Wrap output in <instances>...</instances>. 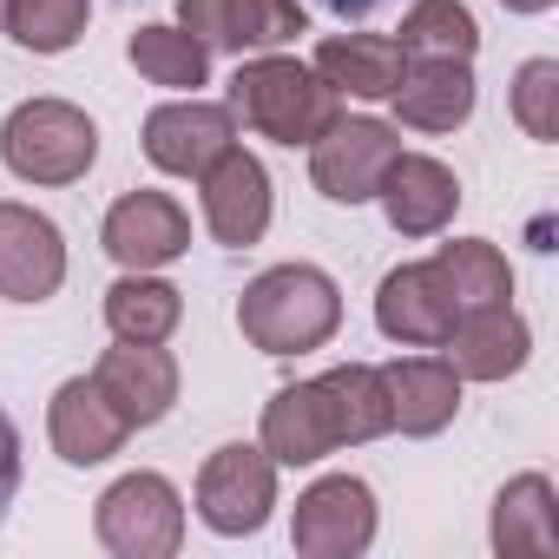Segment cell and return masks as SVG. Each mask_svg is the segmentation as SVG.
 <instances>
[{
	"label": "cell",
	"instance_id": "6da1fadb",
	"mask_svg": "<svg viewBox=\"0 0 559 559\" xmlns=\"http://www.w3.org/2000/svg\"><path fill=\"white\" fill-rule=\"evenodd\" d=\"M237 330L263 356H310L343 330V290L317 263H276L237 297Z\"/></svg>",
	"mask_w": 559,
	"mask_h": 559
},
{
	"label": "cell",
	"instance_id": "7a4b0ae2",
	"mask_svg": "<svg viewBox=\"0 0 559 559\" xmlns=\"http://www.w3.org/2000/svg\"><path fill=\"white\" fill-rule=\"evenodd\" d=\"M230 112H237L250 132L276 139V145H317V139L336 126L343 93H336L317 67H304V60H290V53H257V60H243L237 80H230Z\"/></svg>",
	"mask_w": 559,
	"mask_h": 559
},
{
	"label": "cell",
	"instance_id": "3957f363",
	"mask_svg": "<svg viewBox=\"0 0 559 559\" xmlns=\"http://www.w3.org/2000/svg\"><path fill=\"white\" fill-rule=\"evenodd\" d=\"M0 158L21 185H80L99 158V126L67 99H27L0 126Z\"/></svg>",
	"mask_w": 559,
	"mask_h": 559
},
{
	"label": "cell",
	"instance_id": "277c9868",
	"mask_svg": "<svg viewBox=\"0 0 559 559\" xmlns=\"http://www.w3.org/2000/svg\"><path fill=\"white\" fill-rule=\"evenodd\" d=\"M93 533L112 559H171L185 539V500L165 474H126L99 493Z\"/></svg>",
	"mask_w": 559,
	"mask_h": 559
},
{
	"label": "cell",
	"instance_id": "5b68a950",
	"mask_svg": "<svg viewBox=\"0 0 559 559\" xmlns=\"http://www.w3.org/2000/svg\"><path fill=\"white\" fill-rule=\"evenodd\" d=\"M376 487L356 474H323L317 487L297 493L290 513V546L304 559H356L376 546Z\"/></svg>",
	"mask_w": 559,
	"mask_h": 559
},
{
	"label": "cell",
	"instance_id": "8992f818",
	"mask_svg": "<svg viewBox=\"0 0 559 559\" xmlns=\"http://www.w3.org/2000/svg\"><path fill=\"white\" fill-rule=\"evenodd\" d=\"M270 507H276V461H270L263 448L230 441V448H217V454L198 467V520H204L211 533L250 539V533H263Z\"/></svg>",
	"mask_w": 559,
	"mask_h": 559
},
{
	"label": "cell",
	"instance_id": "52a82bcc",
	"mask_svg": "<svg viewBox=\"0 0 559 559\" xmlns=\"http://www.w3.org/2000/svg\"><path fill=\"white\" fill-rule=\"evenodd\" d=\"M395 158H402L395 126H382V119H343L336 112V126L310 145V178H317V191L330 204H369L382 191V178H389Z\"/></svg>",
	"mask_w": 559,
	"mask_h": 559
},
{
	"label": "cell",
	"instance_id": "ba28073f",
	"mask_svg": "<svg viewBox=\"0 0 559 559\" xmlns=\"http://www.w3.org/2000/svg\"><path fill=\"white\" fill-rule=\"evenodd\" d=\"M178 27L204 53H270L297 34H310V14L297 0H178Z\"/></svg>",
	"mask_w": 559,
	"mask_h": 559
},
{
	"label": "cell",
	"instance_id": "9c48e42d",
	"mask_svg": "<svg viewBox=\"0 0 559 559\" xmlns=\"http://www.w3.org/2000/svg\"><path fill=\"white\" fill-rule=\"evenodd\" d=\"M67 284V237L47 211L0 198V297L8 304H47Z\"/></svg>",
	"mask_w": 559,
	"mask_h": 559
},
{
	"label": "cell",
	"instance_id": "30bf717a",
	"mask_svg": "<svg viewBox=\"0 0 559 559\" xmlns=\"http://www.w3.org/2000/svg\"><path fill=\"white\" fill-rule=\"evenodd\" d=\"M145 158L171 178H198L211 158H224L237 145V112L217 106V99H171V106H152L145 112V132H139Z\"/></svg>",
	"mask_w": 559,
	"mask_h": 559
},
{
	"label": "cell",
	"instance_id": "8fae6325",
	"mask_svg": "<svg viewBox=\"0 0 559 559\" xmlns=\"http://www.w3.org/2000/svg\"><path fill=\"white\" fill-rule=\"evenodd\" d=\"M99 243L119 270H165L191 250V217L171 191H126L106 224H99Z\"/></svg>",
	"mask_w": 559,
	"mask_h": 559
},
{
	"label": "cell",
	"instance_id": "7c38bea8",
	"mask_svg": "<svg viewBox=\"0 0 559 559\" xmlns=\"http://www.w3.org/2000/svg\"><path fill=\"white\" fill-rule=\"evenodd\" d=\"M454 317H461V304L448 290V276L435 270V257L389 270L382 290H376V330L389 343H402V349H441Z\"/></svg>",
	"mask_w": 559,
	"mask_h": 559
},
{
	"label": "cell",
	"instance_id": "4fadbf2b",
	"mask_svg": "<svg viewBox=\"0 0 559 559\" xmlns=\"http://www.w3.org/2000/svg\"><path fill=\"white\" fill-rule=\"evenodd\" d=\"M198 191H204V224L224 250H250L263 243L270 230V171L250 158V152H224L198 171Z\"/></svg>",
	"mask_w": 559,
	"mask_h": 559
},
{
	"label": "cell",
	"instance_id": "5bb4252c",
	"mask_svg": "<svg viewBox=\"0 0 559 559\" xmlns=\"http://www.w3.org/2000/svg\"><path fill=\"white\" fill-rule=\"evenodd\" d=\"M448 362L461 382H507L526 369L533 356V330L513 304H480V310H461L454 330H448Z\"/></svg>",
	"mask_w": 559,
	"mask_h": 559
},
{
	"label": "cell",
	"instance_id": "9a60e30c",
	"mask_svg": "<svg viewBox=\"0 0 559 559\" xmlns=\"http://www.w3.org/2000/svg\"><path fill=\"white\" fill-rule=\"evenodd\" d=\"M93 382L126 415V428H158L171 415V402H178V362L165 356V343H119V349H106Z\"/></svg>",
	"mask_w": 559,
	"mask_h": 559
},
{
	"label": "cell",
	"instance_id": "2e32d148",
	"mask_svg": "<svg viewBox=\"0 0 559 559\" xmlns=\"http://www.w3.org/2000/svg\"><path fill=\"white\" fill-rule=\"evenodd\" d=\"M126 415L99 395V382L93 376H73V382H60L53 389V402H47V441H53V454L67 461V467H99V461H112L119 448H126Z\"/></svg>",
	"mask_w": 559,
	"mask_h": 559
},
{
	"label": "cell",
	"instance_id": "e0dca14e",
	"mask_svg": "<svg viewBox=\"0 0 559 559\" xmlns=\"http://www.w3.org/2000/svg\"><path fill=\"white\" fill-rule=\"evenodd\" d=\"M376 198H382V211H389V224L402 237H435L461 211V178L441 158H428V152H402Z\"/></svg>",
	"mask_w": 559,
	"mask_h": 559
},
{
	"label": "cell",
	"instance_id": "ac0fdd59",
	"mask_svg": "<svg viewBox=\"0 0 559 559\" xmlns=\"http://www.w3.org/2000/svg\"><path fill=\"white\" fill-rule=\"evenodd\" d=\"M382 389H389V428H402L415 441L441 435L461 408V376L441 356H395L382 369Z\"/></svg>",
	"mask_w": 559,
	"mask_h": 559
},
{
	"label": "cell",
	"instance_id": "d6986e66",
	"mask_svg": "<svg viewBox=\"0 0 559 559\" xmlns=\"http://www.w3.org/2000/svg\"><path fill=\"white\" fill-rule=\"evenodd\" d=\"M276 467H317L323 454H336V428L323 408L317 382H290L263 402V441H257Z\"/></svg>",
	"mask_w": 559,
	"mask_h": 559
},
{
	"label": "cell",
	"instance_id": "ffe728a7",
	"mask_svg": "<svg viewBox=\"0 0 559 559\" xmlns=\"http://www.w3.org/2000/svg\"><path fill=\"white\" fill-rule=\"evenodd\" d=\"M389 99H395L402 126H415V132H454V126L474 119L480 86H474L467 60H408V73H402V86Z\"/></svg>",
	"mask_w": 559,
	"mask_h": 559
},
{
	"label": "cell",
	"instance_id": "44dd1931",
	"mask_svg": "<svg viewBox=\"0 0 559 559\" xmlns=\"http://www.w3.org/2000/svg\"><path fill=\"white\" fill-rule=\"evenodd\" d=\"M310 67L349 99H389L402 86V73H408V53L395 40H382V34H330Z\"/></svg>",
	"mask_w": 559,
	"mask_h": 559
},
{
	"label": "cell",
	"instance_id": "7402d4cb",
	"mask_svg": "<svg viewBox=\"0 0 559 559\" xmlns=\"http://www.w3.org/2000/svg\"><path fill=\"white\" fill-rule=\"evenodd\" d=\"M317 389H323L336 448H362V441L389 435V389H382V369L376 362H343V369L317 376Z\"/></svg>",
	"mask_w": 559,
	"mask_h": 559
},
{
	"label": "cell",
	"instance_id": "603a6c76",
	"mask_svg": "<svg viewBox=\"0 0 559 559\" xmlns=\"http://www.w3.org/2000/svg\"><path fill=\"white\" fill-rule=\"evenodd\" d=\"M493 552H559V493L546 474H520L493 500Z\"/></svg>",
	"mask_w": 559,
	"mask_h": 559
},
{
	"label": "cell",
	"instance_id": "cb8c5ba5",
	"mask_svg": "<svg viewBox=\"0 0 559 559\" xmlns=\"http://www.w3.org/2000/svg\"><path fill=\"white\" fill-rule=\"evenodd\" d=\"M178 317H185V290H171L152 270H126L106 290V323L119 343H165L178 330Z\"/></svg>",
	"mask_w": 559,
	"mask_h": 559
},
{
	"label": "cell",
	"instance_id": "d4e9b609",
	"mask_svg": "<svg viewBox=\"0 0 559 559\" xmlns=\"http://www.w3.org/2000/svg\"><path fill=\"white\" fill-rule=\"evenodd\" d=\"M126 60L139 67V80L171 86V93H198V86L211 80V53H204L185 27H158V21L126 40Z\"/></svg>",
	"mask_w": 559,
	"mask_h": 559
},
{
	"label": "cell",
	"instance_id": "484cf974",
	"mask_svg": "<svg viewBox=\"0 0 559 559\" xmlns=\"http://www.w3.org/2000/svg\"><path fill=\"white\" fill-rule=\"evenodd\" d=\"M435 270L448 276V290H454L461 310H480V304H507V297H513V270H507L500 243H487V237H454V243H441V250H435Z\"/></svg>",
	"mask_w": 559,
	"mask_h": 559
},
{
	"label": "cell",
	"instance_id": "4316f807",
	"mask_svg": "<svg viewBox=\"0 0 559 559\" xmlns=\"http://www.w3.org/2000/svg\"><path fill=\"white\" fill-rule=\"evenodd\" d=\"M408 60H474L480 47V27L461 0H415L402 14V40H395Z\"/></svg>",
	"mask_w": 559,
	"mask_h": 559
},
{
	"label": "cell",
	"instance_id": "83f0119b",
	"mask_svg": "<svg viewBox=\"0 0 559 559\" xmlns=\"http://www.w3.org/2000/svg\"><path fill=\"white\" fill-rule=\"evenodd\" d=\"M86 21H93V0H8V27L0 34H14L27 53L53 60L86 34Z\"/></svg>",
	"mask_w": 559,
	"mask_h": 559
},
{
	"label": "cell",
	"instance_id": "f1b7e54d",
	"mask_svg": "<svg viewBox=\"0 0 559 559\" xmlns=\"http://www.w3.org/2000/svg\"><path fill=\"white\" fill-rule=\"evenodd\" d=\"M513 119L539 145L559 139V60H526L513 73Z\"/></svg>",
	"mask_w": 559,
	"mask_h": 559
},
{
	"label": "cell",
	"instance_id": "f546056e",
	"mask_svg": "<svg viewBox=\"0 0 559 559\" xmlns=\"http://www.w3.org/2000/svg\"><path fill=\"white\" fill-rule=\"evenodd\" d=\"M14 493H21V428L8 421V408H0V520H8Z\"/></svg>",
	"mask_w": 559,
	"mask_h": 559
},
{
	"label": "cell",
	"instance_id": "4dcf8cb0",
	"mask_svg": "<svg viewBox=\"0 0 559 559\" xmlns=\"http://www.w3.org/2000/svg\"><path fill=\"white\" fill-rule=\"evenodd\" d=\"M323 8H330V14H343V21H362V14H376V8H382V0H323Z\"/></svg>",
	"mask_w": 559,
	"mask_h": 559
},
{
	"label": "cell",
	"instance_id": "1f68e13d",
	"mask_svg": "<svg viewBox=\"0 0 559 559\" xmlns=\"http://www.w3.org/2000/svg\"><path fill=\"white\" fill-rule=\"evenodd\" d=\"M500 8H507V14H546L552 0H500Z\"/></svg>",
	"mask_w": 559,
	"mask_h": 559
},
{
	"label": "cell",
	"instance_id": "d6a6232c",
	"mask_svg": "<svg viewBox=\"0 0 559 559\" xmlns=\"http://www.w3.org/2000/svg\"><path fill=\"white\" fill-rule=\"evenodd\" d=\"M0 27H8V0H0Z\"/></svg>",
	"mask_w": 559,
	"mask_h": 559
}]
</instances>
